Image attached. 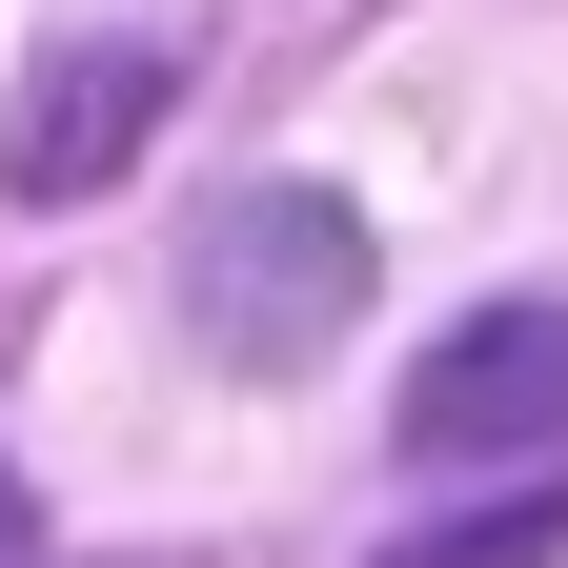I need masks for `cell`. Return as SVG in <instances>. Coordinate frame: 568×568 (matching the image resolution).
<instances>
[{"label": "cell", "instance_id": "cell-4", "mask_svg": "<svg viewBox=\"0 0 568 568\" xmlns=\"http://www.w3.org/2000/svg\"><path fill=\"white\" fill-rule=\"evenodd\" d=\"M386 568H568V487H528V508H487V528H426Z\"/></svg>", "mask_w": 568, "mask_h": 568}, {"label": "cell", "instance_id": "cell-2", "mask_svg": "<svg viewBox=\"0 0 568 568\" xmlns=\"http://www.w3.org/2000/svg\"><path fill=\"white\" fill-rule=\"evenodd\" d=\"M406 447L426 467H548L568 447V305H487V325H447L426 345V386H406Z\"/></svg>", "mask_w": 568, "mask_h": 568}, {"label": "cell", "instance_id": "cell-1", "mask_svg": "<svg viewBox=\"0 0 568 568\" xmlns=\"http://www.w3.org/2000/svg\"><path fill=\"white\" fill-rule=\"evenodd\" d=\"M345 325H366V224H345L325 183H244L224 224L183 244V345H203V366L305 386Z\"/></svg>", "mask_w": 568, "mask_h": 568}, {"label": "cell", "instance_id": "cell-3", "mask_svg": "<svg viewBox=\"0 0 568 568\" xmlns=\"http://www.w3.org/2000/svg\"><path fill=\"white\" fill-rule=\"evenodd\" d=\"M142 122H163V61H142V41H82V61H61V102L21 122V163H0V183H21V203H82Z\"/></svg>", "mask_w": 568, "mask_h": 568}, {"label": "cell", "instance_id": "cell-5", "mask_svg": "<svg viewBox=\"0 0 568 568\" xmlns=\"http://www.w3.org/2000/svg\"><path fill=\"white\" fill-rule=\"evenodd\" d=\"M0 568H21V467H0Z\"/></svg>", "mask_w": 568, "mask_h": 568}]
</instances>
